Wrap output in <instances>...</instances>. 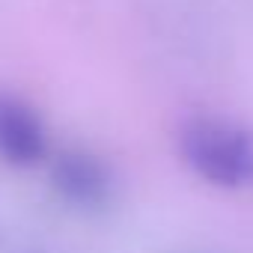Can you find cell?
I'll use <instances>...</instances> for the list:
<instances>
[{
    "instance_id": "cell-2",
    "label": "cell",
    "mask_w": 253,
    "mask_h": 253,
    "mask_svg": "<svg viewBox=\"0 0 253 253\" xmlns=\"http://www.w3.org/2000/svg\"><path fill=\"white\" fill-rule=\"evenodd\" d=\"M51 185L75 209H101L113 197L110 167L86 149H63L54 155Z\"/></svg>"
},
{
    "instance_id": "cell-1",
    "label": "cell",
    "mask_w": 253,
    "mask_h": 253,
    "mask_svg": "<svg viewBox=\"0 0 253 253\" xmlns=\"http://www.w3.org/2000/svg\"><path fill=\"white\" fill-rule=\"evenodd\" d=\"M179 155L206 185L241 191L253 185V131L211 113L188 116L179 125Z\"/></svg>"
},
{
    "instance_id": "cell-3",
    "label": "cell",
    "mask_w": 253,
    "mask_h": 253,
    "mask_svg": "<svg viewBox=\"0 0 253 253\" xmlns=\"http://www.w3.org/2000/svg\"><path fill=\"white\" fill-rule=\"evenodd\" d=\"M42 158H48L42 116L18 95L0 89V161L9 167H33Z\"/></svg>"
}]
</instances>
